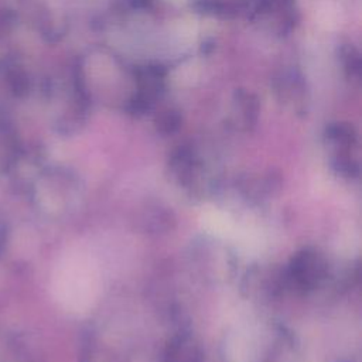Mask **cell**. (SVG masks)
<instances>
[{"mask_svg":"<svg viewBox=\"0 0 362 362\" xmlns=\"http://www.w3.org/2000/svg\"><path fill=\"white\" fill-rule=\"evenodd\" d=\"M284 270L288 291L303 296L325 287L332 274L328 257L313 246L297 250Z\"/></svg>","mask_w":362,"mask_h":362,"instance_id":"cell-1","label":"cell"},{"mask_svg":"<svg viewBox=\"0 0 362 362\" xmlns=\"http://www.w3.org/2000/svg\"><path fill=\"white\" fill-rule=\"evenodd\" d=\"M288 291L286 270L274 263L252 264L240 281L242 296L257 304H270Z\"/></svg>","mask_w":362,"mask_h":362,"instance_id":"cell-2","label":"cell"},{"mask_svg":"<svg viewBox=\"0 0 362 362\" xmlns=\"http://www.w3.org/2000/svg\"><path fill=\"white\" fill-rule=\"evenodd\" d=\"M167 173L171 182L187 191L191 197H204L214 188L212 181L205 178L204 164L189 147H178L171 153Z\"/></svg>","mask_w":362,"mask_h":362,"instance_id":"cell-3","label":"cell"},{"mask_svg":"<svg viewBox=\"0 0 362 362\" xmlns=\"http://www.w3.org/2000/svg\"><path fill=\"white\" fill-rule=\"evenodd\" d=\"M78 362H129V352L117 338L96 327H88L81 335Z\"/></svg>","mask_w":362,"mask_h":362,"instance_id":"cell-4","label":"cell"},{"mask_svg":"<svg viewBox=\"0 0 362 362\" xmlns=\"http://www.w3.org/2000/svg\"><path fill=\"white\" fill-rule=\"evenodd\" d=\"M163 362H204V349L199 341L187 329H175L165 341Z\"/></svg>","mask_w":362,"mask_h":362,"instance_id":"cell-5","label":"cell"},{"mask_svg":"<svg viewBox=\"0 0 362 362\" xmlns=\"http://www.w3.org/2000/svg\"><path fill=\"white\" fill-rule=\"evenodd\" d=\"M260 356L257 362H300L298 341L286 327L274 325Z\"/></svg>","mask_w":362,"mask_h":362,"instance_id":"cell-6","label":"cell"},{"mask_svg":"<svg viewBox=\"0 0 362 362\" xmlns=\"http://www.w3.org/2000/svg\"><path fill=\"white\" fill-rule=\"evenodd\" d=\"M238 188L247 199L262 202L279 194L281 189V178L273 173L257 177H245L238 182Z\"/></svg>","mask_w":362,"mask_h":362,"instance_id":"cell-7","label":"cell"},{"mask_svg":"<svg viewBox=\"0 0 362 362\" xmlns=\"http://www.w3.org/2000/svg\"><path fill=\"white\" fill-rule=\"evenodd\" d=\"M140 228L146 233L160 235L170 232L175 225V216L173 211L160 204H147L139 216Z\"/></svg>","mask_w":362,"mask_h":362,"instance_id":"cell-8","label":"cell"},{"mask_svg":"<svg viewBox=\"0 0 362 362\" xmlns=\"http://www.w3.org/2000/svg\"><path fill=\"white\" fill-rule=\"evenodd\" d=\"M327 139L334 146L335 154H351L356 144L355 130L346 123H335L327 129Z\"/></svg>","mask_w":362,"mask_h":362,"instance_id":"cell-9","label":"cell"},{"mask_svg":"<svg viewBox=\"0 0 362 362\" xmlns=\"http://www.w3.org/2000/svg\"><path fill=\"white\" fill-rule=\"evenodd\" d=\"M331 167L332 170L348 180H354L359 177L361 168L356 158L352 157V154H338L331 158Z\"/></svg>","mask_w":362,"mask_h":362,"instance_id":"cell-10","label":"cell"},{"mask_svg":"<svg viewBox=\"0 0 362 362\" xmlns=\"http://www.w3.org/2000/svg\"><path fill=\"white\" fill-rule=\"evenodd\" d=\"M181 124V117L178 113L175 112H164L161 113L157 120H156V126L157 130L163 134H171L174 132H177V129Z\"/></svg>","mask_w":362,"mask_h":362,"instance_id":"cell-11","label":"cell"},{"mask_svg":"<svg viewBox=\"0 0 362 362\" xmlns=\"http://www.w3.org/2000/svg\"><path fill=\"white\" fill-rule=\"evenodd\" d=\"M339 362H354V361H349V359H345V361H339Z\"/></svg>","mask_w":362,"mask_h":362,"instance_id":"cell-12","label":"cell"}]
</instances>
